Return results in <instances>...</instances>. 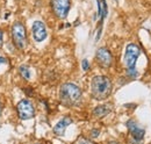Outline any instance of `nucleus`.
I'll list each match as a JSON object with an SVG mask.
<instances>
[{"label": "nucleus", "instance_id": "nucleus-9", "mask_svg": "<svg viewBox=\"0 0 151 144\" xmlns=\"http://www.w3.org/2000/svg\"><path fill=\"white\" fill-rule=\"evenodd\" d=\"M32 30H33V37L36 42H43L47 36H48V32H47V27L45 24L42 22V21H35L33 23V27H32Z\"/></svg>", "mask_w": 151, "mask_h": 144}, {"label": "nucleus", "instance_id": "nucleus-2", "mask_svg": "<svg viewBox=\"0 0 151 144\" xmlns=\"http://www.w3.org/2000/svg\"><path fill=\"white\" fill-rule=\"evenodd\" d=\"M83 92L73 83H65L59 89V100L66 107H75L80 104Z\"/></svg>", "mask_w": 151, "mask_h": 144}, {"label": "nucleus", "instance_id": "nucleus-12", "mask_svg": "<svg viewBox=\"0 0 151 144\" xmlns=\"http://www.w3.org/2000/svg\"><path fill=\"white\" fill-rule=\"evenodd\" d=\"M111 110H112V108L109 107L108 105H100V106L94 108L93 115H94L95 117H98V119H102L106 115H108L111 113Z\"/></svg>", "mask_w": 151, "mask_h": 144}, {"label": "nucleus", "instance_id": "nucleus-6", "mask_svg": "<svg viewBox=\"0 0 151 144\" xmlns=\"http://www.w3.org/2000/svg\"><path fill=\"white\" fill-rule=\"evenodd\" d=\"M50 4H51V9L57 18L60 20L66 19L71 8L70 0H51Z\"/></svg>", "mask_w": 151, "mask_h": 144}, {"label": "nucleus", "instance_id": "nucleus-13", "mask_svg": "<svg viewBox=\"0 0 151 144\" xmlns=\"http://www.w3.org/2000/svg\"><path fill=\"white\" fill-rule=\"evenodd\" d=\"M19 72L23 79H26V80L30 79V70H29V68L27 65H21L19 68Z\"/></svg>", "mask_w": 151, "mask_h": 144}, {"label": "nucleus", "instance_id": "nucleus-18", "mask_svg": "<svg viewBox=\"0 0 151 144\" xmlns=\"http://www.w3.org/2000/svg\"><path fill=\"white\" fill-rule=\"evenodd\" d=\"M5 63H7V59H6V57H2V56H0V65H1V64H5Z\"/></svg>", "mask_w": 151, "mask_h": 144}, {"label": "nucleus", "instance_id": "nucleus-11", "mask_svg": "<svg viewBox=\"0 0 151 144\" xmlns=\"http://www.w3.org/2000/svg\"><path fill=\"white\" fill-rule=\"evenodd\" d=\"M98 1V17L100 18V22L102 23L108 13V7L106 0H96Z\"/></svg>", "mask_w": 151, "mask_h": 144}, {"label": "nucleus", "instance_id": "nucleus-3", "mask_svg": "<svg viewBox=\"0 0 151 144\" xmlns=\"http://www.w3.org/2000/svg\"><path fill=\"white\" fill-rule=\"evenodd\" d=\"M141 55V48L136 43H129L124 53V64L127 76L132 79L138 77V71L136 70V62Z\"/></svg>", "mask_w": 151, "mask_h": 144}, {"label": "nucleus", "instance_id": "nucleus-17", "mask_svg": "<svg viewBox=\"0 0 151 144\" xmlns=\"http://www.w3.org/2000/svg\"><path fill=\"white\" fill-rule=\"evenodd\" d=\"M2 43H4V32L0 29V47L2 45Z\"/></svg>", "mask_w": 151, "mask_h": 144}, {"label": "nucleus", "instance_id": "nucleus-15", "mask_svg": "<svg viewBox=\"0 0 151 144\" xmlns=\"http://www.w3.org/2000/svg\"><path fill=\"white\" fill-rule=\"evenodd\" d=\"M99 135H100V131H99L98 129H93V130H92V132H91V136H92L93 138H95V137H98Z\"/></svg>", "mask_w": 151, "mask_h": 144}, {"label": "nucleus", "instance_id": "nucleus-1", "mask_svg": "<svg viewBox=\"0 0 151 144\" xmlns=\"http://www.w3.org/2000/svg\"><path fill=\"white\" fill-rule=\"evenodd\" d=\"M113 90L112 80L104 74L95 76L91 80V94L95 100H106Z\"/></svg>", "mask_w": 151, "mask_h": 144}, {"label": "nucleus", "instance_id": "nucleus-4", "mask_svg": "<svg viewBox=\"0 0 151 144\" xmlns=\"http://www.w3.org/2000/svg\"><path fill=\"white\" fill-rule=\"evenodd\" d=\"M11 34H12V41L14 45L20 50H23L27 44V30H26L24 24L20 21L13 23Z\"/></svg>", "mask_w": 151, "mask_h": 144}, {"label": "nucleus", "instance_id": "nucleus-5", "mask_svg": "<svg viewBox=\"0 0 151 144\" xmlns=\"http://www.w3.org/2000/svg\"><path fill=\"white\" fill-rule=\"evenodd\" d=\"M17 112L21 120H29L35 116V107L33 102L28 99L20 100L19 104L17 105Z\"/></svg>", "mask_w": 151, "mask_h": 144}, {"label": "nucleus", "instance_id": "nucleus-20", "mask_svg": "<svg viewBox=\"0 0 151 144\" xmlns=\"http://www.w3.org/2000/svg\"><path fill=\"white\" fill-rule=\"evenodd\" d=\"M115 1H117V0H115Z\"/></svg>", "mask_w": 151, "mask_h": 144}, {"label": "nucleus", "instance_id": "nucleus-16", "mask_svg": "<svg viewBox=\"0 0 151 144\" xmlns=\"http://www.w3.org/2000/svg\"><path fill=\"white\" fill-rule=\"evenodd\" d=\"M79 144H91V142H90V141H87V140H85V138H83V137H81V138H80V140H79Z\"/></svg>", "mask_w": 151, "mask_h": 144}, {"label": "nucleus", "instance_id": "nucleus-7", "mask_svg": "<svg viewBox=\"0 0 151 144\" xmlns=\"http://www.w3.org/2000/svg\"><path fill=\"white\" fill-rule=\"evenodd\" d=\"M95 59L98 62V64L101 66V68H111L112 64H113V55L112 53L105 48V47H101L96 50L95 53Z\"/></svg>", "mask_w": 151, "mask_h": 144}, {"label": "nucleus", "instance_id": "nucleus-19", "mask_svg": "<svg viewBox=\"0 0 151 144\" xmlns=\"http://www.w3.org/2000/svg\"><path fill=\"white\" fill-rule=\"evenodd\" d=\"M1 109H2V108H1V105H0V116H1Z\"/></svg>", "mask_w": 151, "mask_h": 144}, {"label": "nucleus", "instance_id": "nucleus-8", "mask_svg": "<svg viewBox=\"0 0 151 144\" xmlns=\"http://www.w3.org/2000/svg\"><path fill=\"white\" fill-rule=\"evenodd\" d=\"M127 128H128L130 135L132 136L134 141H141L142 142V140L144 138V135H145V129L144 128H142L134 120L127 121Z\"/></svg>", "mask_w": 151, "mask_h": 144}, {"label": "nucleus", "instance_id": "nucleus-10", "mask_svg": "<svg viewBox=\"0 0 151 144\" xmlns=\"http://www.w3.org/2000/svg\"><path fill=\"white\" fill-rule=\"evenodd\" d=\"M71 123H72V119L69 117V116H64L63 119H60L57 122L56 126L54 127V134L57 135V136H64L66 127L70 126Z\"/></svg>", "mask_w": 151, "mask_h": 144}, {"label": "nucleus", "instance_id": "nucleus-14", "mask_svg": "<svg viewBox=\"0 0 151 144\" xmlns=\"http://www.w3.org/2000/svg\"><path fill=\"white\" fill-rule=\"evenodd\" d=\"M81 68H83L84 71H87V70L90 69V63H88L87 59H83V60H81Z\"/></svg>", "mask_w": 151, "mask_h": 144}]
</instances>
